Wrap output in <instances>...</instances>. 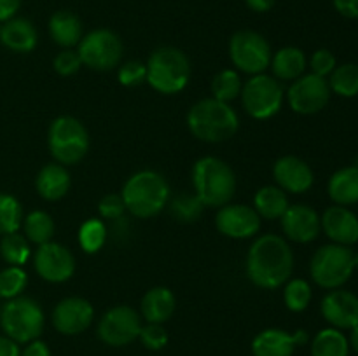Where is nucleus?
Returning <instances> with one entry per match:
<instances>
[{"label": "nucleus", "mask_w": 358, "mask_h": 356, "mask_svg": "<svg viewBox=\"0 0 358 356\" xmlns=\"http://www.w3.org/2000/svg\"><path fill=\"white\" fill-rule=\"evenodd\" d=\"M117 79L122 86H138L147 80V65L142 61H126L119 65Z\"/></svg>", "instance_id": "39"}, {"label": "nucleus", "mask_w": 358, "mask_h": 356, "mask_svg": "<svg viewBox=\"0 0 358 356\" xmlns=\"http://www.w3.org/2000/svg\"><path fill=\"white\" fill-rule=\"evenodd\" d=\"M37 274L49 283L69 281L76 272V258L72 251L63 244L49 241L41 244L34 255Z\"/></svg>", "instance_id": "14"}, {"label": "nucleus", "mask_w": 358, "mask_h": 356, "mask_svg": "<svg viewBox=\"0 0 358 356\" xmlns=\"http://www.w3.org/2000/svg\"><path fill=\"white\" fill-rule=\"evenodd\" d=\"M269 66H271L276 80H292L294 82L301 75H304L306 56L299 47L287 45V47H282L273 54Z\"/></svg>", "instance_id": "26"}, {"label": "nucleus", "mask_w": 358, "mask_h": 356, "mask_svg": "<svg viewBox=\"0 0 358 356\" xmlns=\"http://www.w3.org/2000/svg\"><path fill=\"white\" fill-rule=\"evenodd\" d=\"M229 58L240 72L259 75L269 68L273 52L269 42L254 30H240L229 40Z\"/></svg>", "instance_id": "11"}, {"label": "nucleus", "mask_w": 358, "mask_h": 356, "mask_svg": "<svg viewBox=\"0 0 358 356\" xmlns=\"http://www.w3.org/2000/svg\"><path fill=\"white\" fill-rule=\"evenodd\" d=\"M35 188L45 201H58L70 191V173L66 166L58 163L45 164L35 178Z\"/></svg>", "instance_id": "22"}, {"label": "nucleus", "mask_w": 358, "mask_h": 356, "mask_svg": "<svg viewBox=\"0 0 358 356\" xmlns=\"http://www.w3.org/2000/svg\"><path fill=\"white\" fill-rule=\"evenodd\" d=\"M142 330L138 313L129 306H115L103 314L98 323V337L101 342L114 348L131 344Z\"/></svg>", "instance_id": "12"}, {"label": "nucleus", "mask_w": 358, "mask_h": 356, "mask_svg": "<svg viewBox=\"0 0 358 356\" xmlns=\"http://www.w3.org/2000/svg\"><path fill=\"white\" fill-rule=\"evenodd\" d=\"M0 40L7 49L16 52H30L37 45V30L24 17H13L0 28Z\"/></svg>", "instance_id": "24"}, {"label": "nucleus", "mask_w": 358, "mask_h": 356, "mask_svg": "<svg viewBox=\"0 0 358 356\" xmlns=\"http://www.w3.org/2000/svg\"><path fill=\"white\" fill-rule=\"evenodd\" d=\"M241 87H243V82L240 79V73L233 68L220 70L212 80L213 98L224 103L236 100L241 94Z\"/></svg>", "instance_id": "33"}, {"label": "nucleus", "mask_w": 358, "mask_h": 356, "mask_svg": "<svg viewBox=\"0 0 358 356\" xmlns=\"http://www.w3.org/2000/svg\"><path fill=\"white\" fill-rule=\"evenodd\" d=\"M44 311L37 300L30 297H16L7 300L0 309V325L9 339L17 344H28L41 337L44 330Z\"/></svg>", "instance_id": "7"}, {"label": "nucleus", "mask_w": 358, "mask_h": 356, "mask_svg": "<svg viewBox=\"0 0 358 356\" xmlns=\"http://www.w3.org/2000/svg\"><path fill=\"white\" fill-rule=\"evenodd\" d=\"M138 339L142 344L150 351H159L168 344V332L163 325L159 323H147L140 330Z\"/></svg>", "instance_id": "40"}, {"label": "nucleus", "mask_w": 358, "mask_h": 356, "mask_svg": "<svg viewBox=\"0 0 358 356\" xmlns=\"http://www.w3.org/2000/svg\"><path fill=\"white\" fill-rule=\"evenodd\" d=\"M177 307V299H175L173 292L166 286H154L149 292L143 295L140 309H142V316L145 318L147 323H159L163 325L164 321L170 320Z\"/></svg>", "instance_id": "23"}, {"label": "nucleus", "mask_w": 358, "mask_h": 356, "mask_svg": "<svg viewBox=\"0 0 358 356\" xmlns=\"http://www.w3.org/2000/svg\"><path fill=\"white\" fill-rule=\"evenodd\" d=\"M289 206L287 192L282 191L278 185H266V187L259 188L254 195V209L261 218H282Z\"/></svg>", "instance_id": "28"}, {"label": "nucleus", "mask_w": 358, "mask_h": 356, "mask_svg": "<svg viewBox=\"0 0 358 356\" xmlns=\"http://www.w3.org/2000/svg\"><path fill=\"white\" fill-rule=\"evenodd\" d=\"M23 222V208L10 194H0V236L17 232Z\"/></svg>", "instance_id": "35"}, {"label": "nucleus", "mask_w": 358, "mask_h": 356, "mask_svg": "<svg viewBox=\"0 0 358 356\" xmlns=\"http://www.w3.org/2000/svg\"><path fill=\"white\" fill-rule=\"evenodd\" d=\"M280 220H282L283 234L294 243H310L317 239L322 229L318 213L306 205L289 206Z\"/></svg>", "instance_id": "17"}, {"label": "nucleus", "mask_w": 358, "mask_h": 356, "mask_svg": "<svg viewBox=\"0 0 358 356\" xmlns=\"http://www.w3.org/2000/svg\"><path fill=\"white\" fill-rule=\"evenodd\" d=\"M52 66H55V70L59 75L69 77L79 72V68L83 66V61H80V56L77 51H73V49H63V51H59L55 56Z\"/></svg>", "instance_id": "41"}, {"label": "nucleus", "mask_w": 358, "mask_h": 356, "mask_svg": "<svg viewBox=\"0 0 358 356\" xmlns=\"http://www.w3.org/2000/svg\"><path fill=\"white\" fill-rule=\"evenodd\" d=\"M241 103L245 112L257 121L271 119L283 105V87L275 77L259 73L252 75L241 87Z\"/></svg>", "instance_id": "9"}, {"label": "nucleus", "mask_w": 358, "mask_h": 356, "mask_svg": "<svg viewBox=\"0 0 358 356\" xmlns=\"http://www.w3.org/2000/svg\"><path fill=\"white\" fill-rule=\"evenodd\" d=\"M331 98V87L325 77L315 75V73H306L290 84L287 91V100H289L290 108L296 114L311 115L324 110L325 105Z\"/></svg>", "instance_id": "13"}, {"label": "nucleus", "mask_w": 358, "mask_h": 356, "mask_svg": "<svg viewBox=\"0 0 358 356\" xmlns=\"http://www.w3.org/2000/svg\"><path fill=\"white\" fill-rule=\"evenodd\" d=\"M261 216L247 205L220 206L215 215V227L220 234L233 239H248L261 230Z\"/></svg>", "instance_id": "15"}, {"label": "nucleus", "mask_w": 358, "mask_h": 356, "mask_svg": "<svg viewBox=\"0 0 358 356\" xmlns=\"http://www.w3.org/2000/svg\"><path fill=\"white\" fill-rule=\"evenodd\" d=\"M77 52L84 66L98 72H107L121 65L122 40L115 31L98 28L80 38Z\"/></svg>", "instance_id": "10"}, {"label": "nucleus", "mask_w": 358, "mask_h": 356, "mask_svg": "<svg viewBox=\"0 0 358 356\" xmlns=\"http://www.w3.org/2000/svg\"><path fill=\"white\" fill-rule=\"evenodd\" d=\"M203 209H205V205H203L201 199L196 194H182L171 201V213H173V216L185 223L196 222L201 216Z\"/></svg>", "instance_id": "38"}, {"label": "nucleus", "mask_w": 358, "mask_h": 356, "mask_svg": "<svg viewBox=\"0 0 358 356\" xmlns=\"http://www.w3.org/2000/svg\"><path fill=\"white\" fill-rule=\"evenodd\" d=\"M322 229L336 244L350 246L358 241V218L345 206H331L320 218Z\"/></svg>", "instance_id": "21"}, {"label": "nucleus", "mask_w": 358, "mask_h": 356, "mask_svg": "<svg viewBox=\"0 0 358 356\" xmlns=\"http://www.w3.org/2000/svg\"><path fill=\"white\" fill-rule=\"evenodd\" d=\"M306 339V332L303 330L289 334L280 328H268L255 335L252 342V353L254 356H292L294 349L299 344H304Z\"/></svg>", "instance_id": "19"}, {"label": "nucleus", "mask_w": 358, "mask_h": 356, "mask_svg": "<svg viewBox=\"0 0 358 356\" xmlns=\"http://www.w3.org/2000/svg\"><path fill=\"white\" fill-rule=\"evenodd\" d=\"M353 262H355V267L358 269V253L353 255Z\"/></svg>", "instance_id": "50"}, {"label": "nucleus", "mask_w": 358, "mask_h": 356, "mask_svg": "<svg viewBox=\"0 0 358 356\" xmlns=\"http://www.w3.org/2000/svg\"><path fill=\"white\" fill-rule=\"evenodd\" d=\"M273 177L282 191L290 194H303L313 185V171L306 161L296 156H283L273 166Z\"/></svg>", "instance_id": "18"}, {"label": "nucleus", "mask_w": 358, "mask_h": 356, "mask_svg": "<svg viewBox=\"0 0 358 356\" xmlns=\"http://www.w3.org/2000/svg\"><path fill=\"white\" fill-rule=\"evenodd\" d=\"M0 255H2V258L9 265L23 267L31 255L28 239L17 232L6 234V236H2V241H0Z\"/></svg>", "instance_id": "31"}, {"label": "nucleus", "mask_w": 358, "mask_h": 356, "mask_svg": "<svg viewBox=\"0 0 358 356\" xmlns=\"http://www.w3.org/2000/svg\"><path fill=\"white\" fill-rule=\"evenodd\" d=\"M353 251L343 244H325L318 248L310 264L313 281L327 290H336L345 285L353 274Z\"/></svg>", "instance_id": "8"}, {"label": "nucleus", "mask_w": 358, "mask_h": 356, "mask_svg": "<svg viewBox=\"0 0 358 356\" xmlns=\"http://www.w3.org/2000/svg\"><path fill=\"white\" fill-rule=\"evenodd\" d=\"M329 87L336 94L345 98H353L358 94V65L355 63H345L341 66H336L331 73Z\"/></svg>", "instance_id": "32"}, {"label": "nucleus", "mask_w": 358, "mask_h": 356, "mask_svg": "<svg viewBox=\"0 0 358 356\" xmlns=\"http://www.w3.org/2000/svg\"><path fill=\"white\" fill-rule=\"evenodd\" d=\"M194 192L208 208H220L231 202L236 192V177L229 164L215 156H205L192 168Z\"/></svg>", "instance_id": "4"}, {"label": "nucleus", "mask_w": 358, "mask_h": 356, "mask_svg": "<svg viewBox=\"0 0 358 356\" xmlns=\"http://www.w3.org/2000/svg\"><path fill=\"white\" fill-rule=\"evenodd\" d=\"M248 7H250L254 13H268L275 7L276 0H245Z\"/></svg>", "instance_id": "48"}, {"label": "nucleus", "mask_w": 358, "mask_h": 356, "mask_svg": "<svg viewBox=\"0 0 358 356\" xmlns=\"http://www.w3.org/2000/svg\"><path fill=\"white\" fill-rule=\"evenodd\" d=\"M334 7L345 17L358 20V0H334Z\"/></svg>", "instance_id": "44"}, {"label": "nucleus", "mask_w": 358, "mask_h": 356, "mask_svg": "<svg viewBox=\"0 0 358 356\" xmlns=\"http://www.w3.org/2000/svg\"><path fill=\"white\" fill-rule=\"evenodd\" d=\"M187 128L201 142L219 143L233 138L240 128V119L229 103L205 98L192 105L187 114Z\"/></svg>", "instance_id": "2"}, {"label": "nucleus", "mask_w": 358, "mask_h": 356, "mask_svg": "<svg viewBox=\"0 0 358 356\" xmlns=\"http://www.w3.org/2000/svg\"><path fill=\"white\" fill-rule=\"evenodd\" d=\"M20 355L21 351L17 342H14L13 339H9L7 335L6 337L0 335V356H20Z\"/></svg>", "instance_id": "47"}, {"label": "nucleus", "mask_w": 358, "mask_h": 356, "mask_svg": "<svg viewBox=\"0 0 358 356\" xmlns=\"http://www.w3.org/2000/svg\"><path fill=\"white\" fill-rule=\"evenodd\" d=\"M107 241V225L100 218H87L79 229V244L86 253H98Z\"/></svg>", "instance_id": "34"}, {"label": "nucleus", "mask_w": 358, "mask_h": 356, "mask_svg": "<svg viewBox=\"0 0 358 356\" xmlns=\"http://www.w3.org/2000/svg\"><path fill=\"white\" fill-rule=\"evenodd\" d=\"M49 35L63 49L76 47L84 37L79 16L70 10H58L49 17Z\"/></svg>", "instance_id": "25"}, {"label": "nucleus", "mask_w": 358, "mask_h": 356, "mask_svg": "<svg viewBox=\"0 0 358 356\" xmlns=\"http://www.w3.org/2000/svg\"><path fill=\"white\" fill-rule=\"evenodd\" d=\"M147 65V82L161 94H177L191 79V63L180 49L164 45L150 54Z\"/></svg>", "instance_id": "5"}, {"label": "nucleus", "mask_w": 358, "mask_h": 356, "mask_svg": "<svg viewBox=\"0 0 358 356\" xmlns=\"http://www.w3.org/2000/svg\"><path fill=\"white\" fill-rule=\"evenodd\" d=\"M294 271V253L283 237L264 234L252 243L247 255V274L255 286L275 290L285 285Z\"/></svg>", "instance_id": "1"}, {"label": "nucleus", "mask_w": 358, "mask_h": 356, "mask_svg": "<svg viewBox=\"0 0 358 356\" xmlns=\"http://www.w3.org/2000/svg\"><path fill=\"white\" fill-rule=\"evenodd\" d=\"M20 356H51V351H49L48 344L38 339L28 342V346L24 348V351H21Z\"/></svg>", "instance_id": "45"}, {"label": "nucleus", "mask_w": 358, "mask_h": 356, "mask_svg": "<svg viewBox=\"0 0 358 356\" xmlns=\"http://www.w3.org/2000/svg\"><path fill=\"white\" fill-rule=\"evenodd\" d=\"M350 342H352L353 349L358 353V325L352 328V335H350Z\"/></svg>", "instance_id": "49"}, {"label": "nucleus", "mask_w": 358, "mask_h": 356, "mask_svg": "<svg viewBox=\"0 0 358 356\" xmlns=\"http://www.w3.org/2000/svg\"><path fill=\"white\" fill-rule=\"evenodd\" d=\"M336 58L329 49H318L311 56V73L320 77H327L334 72Z\"/></svg>", "instance_id": "43"}, {"label": "nucleus", "mask_w": 358, "mask_h": 356, "mask_svg": "<svg viewBox=\"0 0 358 356\" xmlns=\"http://www.w3.org/2000/svg\"><path fill=\"white\" fill-rule=\"evenodd\" d=\"M23 225L27 239L38 244V246L44 243H49V241L52 239V234H55V222H52V216L49 215L48 212H42V209H35V212L28 213Z\"/></svg>", "instance_id": "30"}, {"label": "nucleus", "mask_w": 358, "mask_h": 356, "mask_svg": "<svg viewBox=\"0 0 358 356\" xmlns=\"http://www.w3.org/2000/svg\"><path fill=\"white\" fill-rule=\"evenodd\" d=\"M329 195L339 206L358 202V166L336 171L329 180Z\"/></svg>", "instance_id": "27"}, {"label": "nucleus", "mask_w": 358, "mask_h": 356, "mask_svg": "<svg viewBox=\"0 0 358 356\" xmlns=\"http://www.w3.org/2000/svg\"><path fill=\"white\" fill-rule=\"evenodd\" d=\"M121 198L126 209L136 218H150L163 212L170 199L166 178L152 170L136 171L122 185Z\"/></svg>", "instance_id": "3"}, {"label": "nucleus", "mask_w": 358, "mask_h": 356, "mask_svg": "<svg viewBox=\"0 0 358 356\" xmlns=\"http://www.w3.org/2000/svg\"><path fill=\"white\" fill-rule=\"evenodd\" d=\"M98 212L100 216L105 220H119L126 212L124 201H122L121 194H107L101 198L98 202Z\"/></svg>", "instance_id": "42"}, {"label": "nucleus", "mask_w": 358, "mask_h": 356, "mask_svg": "<svg viewBox=\"0 0 358 356\" xmlns=\"http://www.w3.org/2000/svg\"><path fill=\"white\" fill-rule=\"evenodd\" d=\"M94 309L83 297H66L52 311V325L63 335H79L91 327Z\"/></svg>", "instance_id": "16"}, {"label": "nucleus", "mask_w": 358, "mask_h": 356, "mask_svg": "<svg viewBox=\"0 0 358 356\" xmlns=\"http://www.w3.org/2000/svg\"><path fill=\"white\" fill-rule=\"evenodd\" d=\"M21 6V0H0V21L13 20Z\"/></svg>", "instance_id": "46"}, {"label": "nucleus", "mask_w": 358, "mask_h": 356, "mask_svg": "<svg viewBox=\"0 0 358 356\" xmlns=\"http://www.w3.org/2000/svg\"><path fill=\"white\" fill-rule=\"evenodd\" d=\"M348 341L338 328L318 332L311 344V356H348Z\"/></svg>", "instance_id": "29"}, {"label": "nucleus", "mask_w": 358, "mask_h": 356, "mask_svg": "<svg viewBox=\"0 0 358 356\" xmlns=\"http://www.w3.org/2000/svg\"><path fill=\"white\" fill-rule=\"evenodd\" d=\"M283 302H285L287 309L294 311V313H301L306 309L311 302L310 283L301 278L289 279L285 283V290H283Z\"/></svg>", "instance_id": "36"}, {"label": "nucleus", "mask_w": 358, "mask_h": 356, "mask_svg": "<svg viewBox=\"0 0 358 356\" xmlns=\"http://www.w3.org/2000/svg\"><path fill=\"white\" fill-rule=\"evenodd\" d=\"M322 314L336 328L358 325V297L346 290H332L322 300Z\"/></svg>", "instance_id": "20"}, {"label": "nucleus", "mask_w": 358, "mask_h": 356, "mask_svg": "<svg viewBox=\"0 0 358 356\" xmlns=\"http://www.w3.org/2000/svg\"><path fill=\"white\" fill-rule=\"evenodd\" d=\"M48 147L56 163L73 166L80 163L90 150V135L79 119L59 115L49 126Z\"/></svg>", "instance_id": "6"}, {"label": "nucleus", "mask_w": 358, "mask_h": 356, "mask_svg": "<svg viewBox=\"0 0 358 356\" xmlns=\"http://www.w3.org/2000/svg\"><path fill=\"white\" fill-rule=\"evenodd\" d=\"M28 276L23 267L9 265L0 272V299H16L27 288Z\"/></svg>", "instance_id": "37"}]
</instances>
